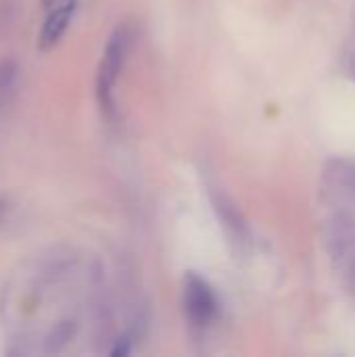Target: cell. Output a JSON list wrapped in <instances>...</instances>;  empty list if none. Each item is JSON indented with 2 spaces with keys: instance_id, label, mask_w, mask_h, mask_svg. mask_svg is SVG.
Masks as SVG:
<instances>
[{
  "instance_id": "6da1fadb",
  "label": "cell",
  "mask_w": 355,
  "mask_h": 357,
  "mask_svg": "<svg viewBox=\"0 0 355 357\" xmlns=\"http://www.w3.org/2000/svg\"><path fill=\"white\" fill-rule=\"evenodd\" d=\"M128 44H130V33L128 27H117L113 36L109 38V44L105 48L100 67H98V102L100 109L111 117L113 115V88L119 77V71L123 67L126 54H128Z\"/></svg>"
},
{
  "instance_id": "7a4b0ae2",
  "label": "cell",
  "mask_w": 355,
  "mask_h": 357,
  "mask_svg": "<svg viewBox=\"0 0 355 357\" xmlns=\"http://www.w3.org/2000/svg\"><path fill=\"white\" fill-rule=\"evenodd\" d=\"M184 305H186L188 318L195 324H207L218 312V303H216V297H213L209 284L205 280H201L199 276H195V274L186 276Z\"/></svg>"
},
{
  "instance_id": "3957f363",
  "label": "cell",
  "mask_w": 355,
  "mask_h": 357,
  "mask_svg": "<svg viewBox=\"0 0 355 357\" xmlns=\"http://www.w3.org/2000/svg\"><path fill=\"white\" fill-rule=\"evenodd\" d=\"M75 4H77V0H65V2L50 8V13H48L44 25H42V31H40V42L38 44H40L42 50L52 48L63 38V33L67 31V27L71 23V17L75 13Z\"/></svg>"
},
{
  "instance_id": "277c9868",
  "label": "cell",
  "mask_w": 355,
  "mask_h": 357,
  "mask_svg": "<svg viewBox=\"0 0 355 357\" xmlns=\"http://www.w3.org/2000/svg\"><path fill=\"white\" fill-rule=\"evenodd\" d=\"M213 205H216V211H218L220 220L224 222V226H226L228 230H232L236 238H243V234L247 232V226H245V222L241 220V215H239V211L234 209V205H232L226 197H222V195H220V199L213 201Z\"/></svg>"
},
{
  "instance_id": "5b68a950",
  "label": "cell",
  "mask_w": 355,
  "mask_h": 357,
  "mask_svg": "<svg viewBox=\"0 0 355 357\" xmlns=\"http://www.w3.org/2000/svg\"><path fill=\"white\" fill-rule=\"evenodd\" d=\"M128 351H130V347H128V341L123 339V341H121V345H117L111 354H113V356H126Z\"/></svg>"
},
{
  "instance_id": "8992f818",
  "label": "cell",
  "mask_w": 355,
  "mask_h": 357,
  "mask_svg": "<svg viewBox=\"0 0 355 357\" xmlns=\"http://www.w3.org/2000/svg\"><path fill=\"white\" fill-rule=\"evenodd\" d=\"M352 75H354V77H355V56H354V59H352Z\"/></svg>"
}]
</instances>
